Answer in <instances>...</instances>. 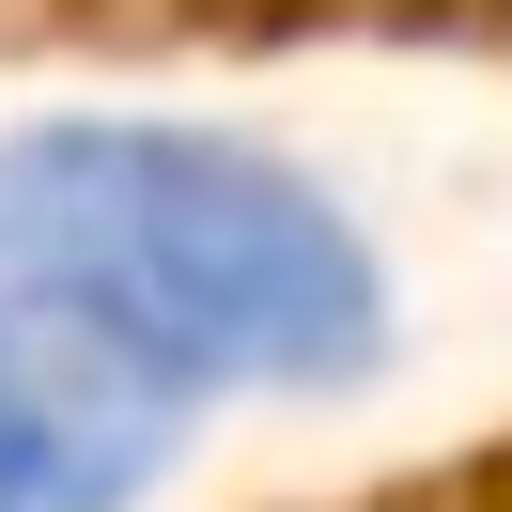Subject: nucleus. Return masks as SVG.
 <instances>
[{
	"label": "nucleus",
	"mask_w": 512,
	"mask_h": 512,
	"mask_svg": "<svg viewBox=\"0 0 512 512\" xmlns=\"http://www.w3.org/2000/svg\"><path fill=\"white\" fill-rule=\"evenodd\" d=\"M497 16H512V0H497Z\"/></svg>",
	"instance_id": "3"
},
{
	"label": "nucleus",
	"mask_w": 512,
	"mask_h": 512,
	"mask_svg": "<svg viewBox=\"0 0 512 512\" xmlns=\"http://www.w3.org/2000/svg\"><path fill=\"white\" fill-rule=\"evenodd\" d=\"M187 419L202 404H171L109 342H78L63 311L0 295V512H140L187 466Z\"/></svg>",
	"instance_id": "2"
},
{
	"label": "nucleus",
	"mask_w": 512,
	"mask_h": 512,
	"mask_svg": "<svg viewBox=\"0 0 512 512\" xmlns=\"http://www.w3.org/2000/svg\"><path fill=\"white\" fill-rule=\"evenodd\" d=\"M0 295L63 311L171 404H342L404 357L373 218L311 156L187 109L0 125Z\"/></svg>",
	"instance_id": "1"
}]
</instances>
